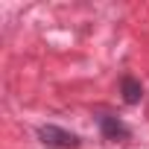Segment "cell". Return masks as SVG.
Wrapping results in <instances>:
<instances>
[{"mask_svg": "<svg viewBox=\"0 0 149 149\" xmlns=\"http://www.w3.org/2000/svg\"><path fill=\"white\" fill-rule=\"evenodd\" d=\"M120 91H123V100H126L129 105H137V102H140V97H143V85H140L134 76H123Z\"/></svg>", "mask_w": 149, "mask_h": 149, "instance_id": "obj_3", "label": "cell"}, {"mask_svg": "<svg viewBox=\"0 0 149 149\" xmlns=\"http://www.w3.org/2000/svg\"><path fill=\"white\" fill-rule=\"evenodd\" d=\"M38 137L44 146H53V149H76L79 146V137L67 132V129H58V126H41L38 129Z\"/></svg>", "mask_w": 149, "mask_h": 149, "instance_id": "obj_1", "label": "cell"}, {"mask_svg": "<svg viewBox=\"0 0 149 149\" xmlns=\"http://www.w3.org/2000/svg\"><path fill=\"white\" fill-rule=\"evenodd\" d=\"M97 126H100V132H102L105 140H129V137H132L129 126H126L123 120L111 117V114H100V117H97Z\"/></svg>", "mask_w": 149, "mask_h": 149, "instance_id": "obj_2", "label": "cell"}]
</instances>
